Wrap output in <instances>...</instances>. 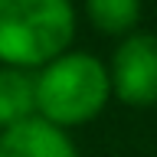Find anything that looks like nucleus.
Returning <instances> with one entry per match:
<instances>
[{"label": "nucleus", "mask_w": 157, "mask_h": 157, "mask_svg": "<svg viewBox=\"0 0 157 157\" xmlns=\"http://www.w3.org/2000/svg\"><path fill=\"white\" fill-rule=\"evenodd\" d=\"M75 36L72 0H0V62L49 66Z\"/></svg>", "instance_id": "1"}, {"label": "nucleus", "mask_w": 157, "mask_h": 157, "mask_svg": "<svg viewBox=\"0 0 157 157\" xmlns=\"http://www.w3.org/2000/svg\"><path fill=\"white\" fill-rule=\"evenodd\" d=\"M36 111L56 128L85 124L105 108L108 69L88 52H62L36 72Z\"/></svg>", "instance_id": "2"}, {"label": "nucleus", "mask_w": 157, "mask_h": 157, "mask_svg": "<svg viewBox=\"0 0 157 157\" xmlns=\"http://www.w3.org/2000/svg\"><path fill=\"white\" fill-rule=\"evenodd\" d=\"M108 82L124 105L147 108L157 101V36L131 33L115 49Z\"/></svg>", "instance_id": "3"}, {"label": "nucleus", "mask_w": 157, "mask_h": 157, "mask_svg": "<svg viewBox=\"0 0 157 157\" xmlns=\"http://www.w3.org/2000/svg\"><path fill=\"white\" fill-rule=\"evenodd\" d=\"M0 157H75V147L62 128L36 115L0 131Z\"/></svg>", "instance_id": "4"}, {"label": "nucleus", "mask_w": 157, "mask_h": 157, "mask_svg": "<svg viewBox=\"0 0 157 157\" xmlns=\"http://www.w3.org/2000/svg\"><path fill=\"white\" fill-rule=\"evenodd\" d=\"M36 118V78L26 69L0 66V131Z\"/></svg>", "instance_id": "5"}, {"label": "nucleus", "mask_w": 157, "mask_h": 157, "mask_svg": "<svg viewBox=\"0 0 157 157\" xmlns=\"http://www.w3.org/2000/svg\"><path fill=\"white\" fill-rule=\"evenodd\" d=\"M85 13L98 33L121 36L134 29L141 17V0H85Z\"/></svg>", "instance_id": "6"}]
</instances>
